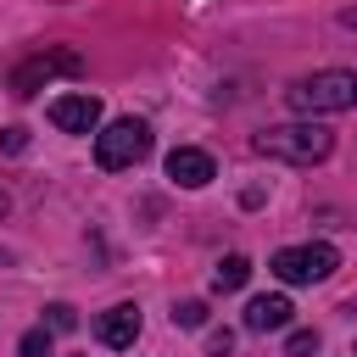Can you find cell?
<instances>
[{"mask_svg": "<svg viewBox=\"0 0 357 357\" xmlns=\"http://www.w3.org/2000/svg\"><path fill=\"white\" fill-rule=\"evenodd\" d=\"M95 329H100V340H106V346H117V351H123V346H134V335H139V307H134V301H117V307H106V312H100V324H95Z\"/></svg>", "mask_w": 357, "mask_h": 357, "instance_id": "ba28073f", "label": "cell"}, {"mask_svg": "<svg viewBox=\"0 0 357 357\" xmlns=\"http://www.w3.org/2000/svg\"><path fill=\"white\" fill-rule=\"evenodd\" d=\"M45 312H50V329H73V324H78V312H73L67 301H56V307H45Z\"/></svg>", "mask_w": 357, "mask_h": 357, "instance_id": "5bb4252c", "label": "cell"}, {"mask_svg": "<svg viewBox=\"0 0 357 357\" xmlns=\"http://www.w3.org/2000/svg\"><path fill=\"white\" fill-rule=\"evenodd\" d=\"M351 357H357V351H351Z\"/></svg>", "mask_w": 357, "mask_h": 357, "instance_id": "d6986e66", "label": "cell"}, {"mask_svg": "<svg viewBox=\"0 0 357 357\" xmlns=\"http://www.w3.org/2000/svg\"><path fill=\"white\" fill-rule=\"evenodd\" d=\"M284 351H290V357H312V351H318V335H312V329H296V335L284 340Z\"/></svg>", "mask_w": 357, "mask_h": 357, "instance_id": "7c38bea8", "label": "cell"}, {"mask_svg": "<svg viewBox=\"0 0 357 357\" xmlns=\"http://www.w3.org/2000/svg\"><path fill=\"white\" fill-rule=\"evenodd\" d=\"M290 296H257L251 307H245V329H257V335H268V329H284L290 324Z\"/></svg>", "mask_w": 357, "mask_h": 357, "instance_id": "9c48e42d", "label": "cell"}, {"mask_svg": "<svg viewBox=\"0 0 357 357\" xmlns=\"http://www.w3.org/2000/svg\"><path fill=\"white\" fill-rule=\"evenodd\" d=\"M22 357H50V329H28L22 335Z\"/></svg>", "mask_w": 357, "mask_h": 357, "instance_id": "4fadbf2b", "label": "cell"}, {"mask_svg": "<svg viewBox=\"0 0 357 357\" xmlns=\"http://www.w3.org/2000/svg\"><path fill=\"white\" fill-rule=\"evenodd\" d=\"M229 346H234L229 329H212V335H206V351H212V357H229Z\"/></svg>", "mask_w": 357, "mask_h": 357, "instance_id": "9a60e30c", "label": "cell"}, {"mask_svg": "<svg viewBox=\"0 0 357 357\" xmlns=\"http://www.w3.org/2000/svg\"><path fill=\"white\" fill-rule=\"evenodd\" d=\"M290 106L307 112V117H318V112H351L357 106V73H346V67L312 73V78H301L290 89Z\"/></svg>", "mask_w": 357, "mask_h": 357, "instance_id": "7a4b0ae2", "label": "cell"}, {"mask_svg": "<svg viewBox=\"0 0 357 357\" xmlns=\"http://www.w3.org/2000/svg\"><path fill=\"white\" fill-rule=\"evenodd\" d=\"M78 73H84V56L67 50V45H56V50L28 56V61L11 73V95H33L39 84H50V78H78Z\"/></svg>", "mask_w": 357, "mask_h": 357, "instance_id": "5b68a950", "label": "cell"}, {"mask_svg": "<svg viewBox=\"0 0 357 357\" xmlns=\"http://www.w3.org/2000/svg\"><path fill=\"white\" fill-rule=\"evenodd\" d=\"M245 279H251V262H245V257H223V262H218V273H212V284H218V290H240Z\"/></svg>", "mask_w": 357, "mask_h": 357, "instance_id": "30bf717a", "label": "cell"}, {"mask_svg": "<svg viewBox=\"0 0 357 357\" xmlns=\"http://www.w3.org/2000/svg\"><path fill=\"white\" fill-rule=\"evenodd\" d=\"M173 324L201 329V324H206V301H178V307H173Z\"/></svg>", "mask_w": 357, "mask_h": 357, "instance_id": "8fae6325", "label": "cell"}, {"mask_svg": "<svg viewBox=\"0 0 357 357\" xmlns=\"http://www.w3.org/2000/svg\"><path fill=\"white\" fill-rule=\"evenodd\" d=\"M257 151H262V156H279V162L307 167V162H324V156L335 151V134H329V128H318V123H284V128L257 134Z\"/></svg>", "mask_w": 357, "mask_h": 357, "instance_id": "6da1fadb", "label": "cell"}, {"mask_svg": "<svg viewBox=\"0 0 357 357\" xmlns=\"http://www.w3.org/2000/svg\"><path fill=\"white\" fill-rule=\"evenodd\" d=\"M6 212H11V195H6V190H0V218H6Z\"/></svg>", "mask_w": 357, "mask_h": 357, "instance_id": "ac0fdd59", "label": "cell"}, {"mask_svg": "<svg viewBox=\"0 0 357 357\" xmlns=\"http://www.w3.org/2000/svg\"><path fill=\"white\" fill-rule=\"evenodd\" d=\"M50 123L61 128V134H95V123H100V100L84 89V95H56L50 100Z\"/></svg>", "mask_w": 357, "mask_h": 357, "instance_id": "8992f818", "label": "cell"}, {"mask_svg": "<svg viewBox=\"0 0 357 357\" xmlns=\"http://www.w3.org/2000/svg\"><path fill=\"white\" fill-rule=\"evenodd\" d=\"M212 156L206 151H195V145H178V151H167V178L173 184H184V190H201V184H212Z\"/></svg>", "mask_w": 357, "mask_h": 357, "instance_id": "52a82bcc", "label": "cell"}, {"mask_svg": "<svg viewBox=\"0 0 357 357\" xmlns=\"http://www.w3.org/2000/svg\"><path fill=\"white\" fill-rule=\"evenodd\" d=\"M268 268H273L284 284H324V279L340 268V251L324 245V240H312V245H284V251H273Z\"/></svg>", "mask_w": 357, "mask_h": 357, "instance_id": "277c9868", "label": "cell"}, {"mask_svg": "<svg viewBox=\"0 0 357 357\" xmlns=\"http://www.w3.org/2000/svg\"><path fill=\"white\" fill-rule=\"evenodd\" d=\"M145 151H151V128H145L139 117H117L112 128H100V134H95V162H100L106 173L134 167Z\"/></svg>", "mask_w": 357, "mask_h": 357, "instance_id": "3957f363", "label": "cell"}, {"mask_svg": "<svg viewBox=\"0 0 357 357\" xmlns=\"http://www.w3.org/2000/svg\"><path fill=\"white\" fill-rule=\"evenodd\" d=\"M340 28H357V6H346V11H340Z\"/></svg>", "mask_w": 357, "mask_h": 357, "instance_id": "e0dca14e", "label": "cell"}, {"mask_svg": "<svg viewBox=\"0 0 357 357\" xmlns=\"http://www.w3.org/2000/svg\"><path fill=\"white\" fill-rule=\"evenodd\" d=\"M0 145H6V151H22V145H28V128H6Z\"/></svg>", "mask_w": 357, "mask_h": 357, "instance_id": "2e32d148", "label": "cell"}]
</instances>
